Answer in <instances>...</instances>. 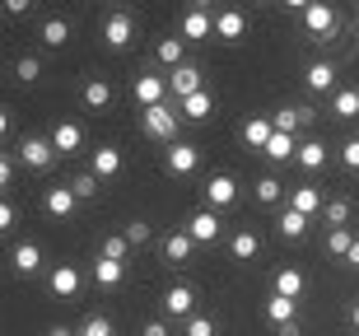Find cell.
<instances>
[{
  "label": "cell",
  "instance_id": "51",
  "mask_svg": "<svg viewBox=\"0 0 359 336\" xmlns=\"http://www.w3.org/2000/svg\"><path fill=\"white\" fill-rule=\"evenodd\" d=\"M350 327L359 332V299H355V309H350Z\"/></svg>",
  "mask_w": 359,
  "mask_h": 336
},
{
  "label": "cell",
  "instance_id": "25",
  "mask_svg": "<svg viewBox=\"0 0 359 336\" xmlns=\"http://www.w3.org/2000/svg\"><path fill=\"white\" fill-rule=\"evenodd\" d=\"M10 262H14L19 276H33V271L42 267V248H38V243H19V248L10 253Z\"/></svg>",
  "mask_w": 359,
  "mask_h": 336
},
{
  "label": "cell",
  "instance_id": "13",
  "mask_svg": "<svg viewBox=\"0 0 359 336\" xmlns=\"http://www.w3.org/2000/svg\"><path fill=\"white\" fill-rule=\"evenodd\" d=\"M89 173L93 177H117L121 173V149L117 145H98L93 159H89Z\"/></svg>",
  "mask_w": 359,
  "mask_h": 336
},
{
  "label": "cell",
  "instance_id": "50",
  "mask_svg": "<svg viewBox=\"0 0 359 336\" xmlns=\"http://www.w3.org/2000/svg\"><path fill=\"white\" fill-rule=\"evenodd\" d=\"M47 336H80V332H70V327H52Z\"/></svg>",
  "mask_w": 359,
  "mask_h": 336
},
{
  "label": "cell",
  "instance_id": "26",
  "mask_svg": "<svg viewBox=\"0 0 359 336\" xmlns=\"http://www.w3.org/2000/svg\"><path fill=\"white\" fill-rule=\"evenodd\" d=\"M304 271H299V267H280L276 271V295H285V299H299V295H304Z\"/></svg>",
  "mask_w": 359,
  "mask_h": 336
},
{
  "label": "cell",
  "instance_id": "18",
  "mask_svg": "<svg viewBox=\"0 0 359 336\" xmlns=\"http://www.w3.org/2000/svg\"><path fill=\"white\" fill-rule=\"evenodd\" d=\"M52 295L56 299H75L80 295V271L70 267V262H61V267L52 271Z\"/></svg>",
  "mask_w": 359,
  "mask_h": 336
},
{
  "label": "cell",
  "instance_id": "14",
  "mask_svg": "<svg viewBox=\"0 0 359 336\" xmlns=\"http://www.w3.org/2000/svg\"><path fill=\"white\" fill-rule=\"evenodd\" d=\"M191 309H196V295H191L187 285H173V290L163 295V313H168V318H182V323H187Z\"/></svg>",
  "mask_w": 359,
  "mask_h": 336
},
{
  "label": "cell",
  "instance_id": "17",
  "mask_svg": "<svg viewBox=\"0 0 359 336\" xmlns=\"http://www.w3.org/2000/svg\"><path fill=\"white\" fill-rule=\"evenodd\" d=\"M215 33V19L205 5H196V10H187L182 14V38H210Z\"/></svg>",
  "mask_w": 359,
  "mask_h": 336
},
{
  "label": "cell",
  "instance_id": "1",
  "mask_svg": "<svg viewBox=\"0 0 359 336\" xmlns=\"http://www.w3.org/2000/svg\"><path fill=\"white\" fill-rule=\"evenodd\" d=\"M140 126H145L149 140H173L177 126H182V112L168 108V103H159V108H145V117H140Z\"/></svg>",
  "mask_w": 359,
  "mask_h": 336
},
{
  "label": "cell",
  "instance_id": "32",
  "mask_svg": "<svg viewBox=\"0 0 359 336\" xmlns=\"http://www.w3.org/2000/svg\"><path fill=\"white\" fill-rule=\"evenodd\" d=\"M84 103H89V108H107V103H112V84L107 80H89L84 84Z\"/></svg>",
  "mask_w": 359,
  "mask_h": 336
},
{
  "label": "cell",
  "instance_id": "45",
  "mask_svg": "<svg viewBox=\"0 0 359 336\" xmlns=\"http://www.w3.org/2000/svg\"><path fill=\"white\" fill-rule=\"evenodd\" d=\"M14 220H19V210H14V201L5 196V201H0V234H10V229H14Z\"/></svg>",
  "mask_w": 359,
  "mask_h": 336
},
{
  "label": "cell",
  "instance_id": "10",
  "mask_svg": "<svg viewBox=\"0 0 359 336\" xmlns=\"http://www.w3.org/2000/svg\"><path fill=\"white\" fill-rule=\"evenodd\" d=\"M304 24H308V33H313V38H327V33L341 24V14H336L332 5H308V10H304Z\"/></svg>",
  "mask_w": 359,
  "mask_h": 336
},
{
  "label": "cell",
  "instance_id": "9",
  "mask_svg": "<svg viewBox=\"0 0 359 336\" xmlns=\"http://www.w3.org/2000/svg\"><path fill=\"white\" fill-rule=\"evenodd\" d=\"M168 89L177 94V103H187L191 94H201V70H196V66H177V70H168Z\"/></svg>",
  "mask_w": 359,
  "mask_h": 336
},
{
  "label": "cell",
  "instance_id": "19",
  "mask_svg": "<svg viewBox=\"0 0 359 336\" xmlns=\"http://www.w3.org/2000/svg\"><path fill=\"white\" fill-rule=\"evenodd\" d=\"M318 117L313 108H276V131H285V135H299V126H308V121Z\"/></svg>",
  "mask_w": 359,
  "mask_h": 336
},
{
  "label": "cell",
  "instance_id": "41",
  "mask_svg": "<svg viewBox=\"0 0 359 336\" xmlns=\"http://www.w3.org/2000/svg\"><path fill=\"white\" fill-rule=\"evenodd\" d=\"M126 238H131V248H140V243H149V224L145 220H126V229H121Z\"/></svg>",
  "mask_w": 359,
  "mask_h": 336
},
{
  "label": "cell",
  "instance_id": "47",
  "mask_svg": "<svg viewBox=\"0 0 359 336\" xmlns=\"http://www.w3.org/2000/svg\"><path fill=\"white\" fill-rule=\"evenodd\" d=\"M145 336H168V327L163 323H145Z\"/></svg>",
  "mask_w": 359,
  "mask_h": 336
},
{
  "label": "cell",
  "instance_id": "6",
  "mask_svg": "<svg viewBox=\"0 0 359 336\" xmlns=\"http://www.w3.org/2000/svg\"><path fill=\"white\" fill-rule=\"evenodd\" d=\"M187 234L196 243H215L219 238V215H215L210 206H205V210H191V215H187Z\"/></svg>",
  "mask_w": 359,
  "mask_h": 336
},
{
  "label": "cell",
  "instance_id": "36",
  "mask_svg": "<svg viewBox=\"0 0 359 336\" xmlns=\"http://www.w3.org/2000/svg\"><path fill=\"white\" fill-rule=\"evenodd\" d=\"M322 215H327V224H332V229H346L350 224V201H346V196H336V201H327Z\"/></svg>",
  "mask_w": 359,
  "mask_h": 336
},
{
  "label": "cell",
  "instance_id": "8",
  "mask_svg": "<svg viewBox=\"0 0 359 336\" xmlns=\"http://www.w3.org/2000/svg\"><path fill=\"white\" fill-rule=\"evenodd\" d=\"M196 163H201V149L196 145H182V140L168 145V173L187 177V173H196Z\"/></svg>",
  "mask_w": 359,
  "mask_h": 336
},
{
  "label": "cell",
  "instance_id": "43",
  "mask_svg": "<svg viewBox=\"0 0 359 336\" xmlns=\"http://www.w3.org/2000/svg\"><path fill=\"white\" fill-rule=\"evenodd\" d=\"M182 336H215V323H210V318H187Z\"/></svg>",
  "mask_w": 359,
  "mask_h": 336
},
{
  "label": "cell",
  "instance_id": "48",
  "mask_svg": "<svg viewBox=\"0 0 359 336\" xmlns=\"http://www.w3.org/2000/svg\"><path fill=\"white\" fill-rule=\"evenodd\" d=\"M280 336H299V323H285V327H280Z\"/></svg>",
  "mask_w": 359,
  "mask_h": 336
},
{
  "label": "cell",
  "instance_id": "31",
  "mask_svg": "<svg viewBox=\"0 0 359 336\" xmlns=\"http://www.w3.org/2000/svg\"><path fill=\"white\" fill-rule=\"evenodd\" d=\"M66 38H70V24L61 19V14H52V19L42 24V42H47V47H61Z\"/></svg>",
  "mask_w": 359,
  "mask_h": 336
},
{
  "label": "cell",
  "instance_id": "44",
  "mask_svg": "<svg viewBox=\"0 0 359 336\" xmlns=\"http://www.w3.org/2000/svg\"><path fill=\"white\" fill-rule=\"evenodd\" d=\"M341 163H346V168H355V173H359V135H355V140H346V145H341Z\"/></svg>",
  "mask_w": 359,
  "mask_h": 336
},
{
  "label": "cell",
  "instance_id": "30",
  "mask_svg": "<svg viewBox=\"0 0 359 336\" xmlns=\"http://www.w3.org/2000/svg\"><path fill=\"white\" fill-rule=\"evenodd\" d=\"M332 112H336L341 121L359 117V89H336V94H332Z\"/></svg>",
  "mask_w": 359,
  "mask_h": 336
},
{
  "label": "cell",
  "instance_id": "15",
  "mask_svg": "<svg viewBox=\"0 0 359 336\" xmlns=\"http://www.w3.org/2000/svg\"><path fill=\"white\" fill-rule=\"evenodd\" d=\"M52 145H56V154H75V149L84 145V131H80V121H56V131H52Z\"/></svg>",
  "mask_w": 359,
  "mask_h": 336
},
{
  "label": "cell",
  "instance_id": "34",
  "mask_svg": "<svg viewBox=\"0 0 359 336\" xmlns=\"http://www.w3.org/2000/svg\"><path fill=\"white\" fill-rule=\"evenodd\" d=\"M182 52H187V42L182 38H163L159 42V61H163V66H187V61H182Z\"/></svg>",
  "mask_w": 359,
  "mask_h": 336
},
{
  "label": "cell",
  "instance_id": "12",
  "mask_svg": "<svg viewBox=\"0 0 359 336\" xmlns=\"http://www.w3.org/2000/svg\"><path fill=\"white\" fill-rule=\"evenodd\" d=\"M304 84L313 94H336V66L332 61H313V66L304 70Z\"/></svg>",
  "mask_w": 359,
  "mask_h": 336
},
{
  "label": "cell",
  "instance_id": "35",
  "mask_svg": "<svg viewBox=\"0 0 359 336\" xmlns=\"http://www.w3.org/2000/svg\"><path fill=\"white\" fill-rule=\"evenodd\" d=\"M350 248H355L350 229H332V234H327V253H332V257H341V262H346V257H350Z\"/></svg>",
  "mask_w": 359,
  "mask_h": 336
},
{
  "label": "cell",
  "instance_id": "3",
  "mask_svg": "<svg viewBox=\"0 0 359 336\" xmlns=\"http://www.w3.org/2000/svg\"><path fill=\"white\" fill-rule=\"evenodd\" d=\"M163 94H168V80H163V75H154V70L135 75V103H140V108H159Z\"/></svg>",
  "mask_w": 359,
  "mask_h": 336
},
{
  "label": "cell",
  "instance_id": "49",
  "mask_svg": "<svg viewBox=\"0 0 359 336\" xmlns=\"http://www.w3.org/2000/svg\"><path fill=\"white\" fill-rule=\"evenodd\" d=\"M350 267H359V238H355V248H350V257H346Z\"/></svg>",
  "mask_w": 359,
  "mask_h": 336
},
{
  "label": "cell",
  "instance_id": "23",
  "mask_svg": "<svg viewBox=\"0 0 359 336\" xmlns=\"http://www.w3.org/2000/svg\"><path fill=\"white\" fill-rule=\"evenodd\" d=\"M121 276H126V262H112V257H98L93 262V281L103 285V290H117Z\"/></svg>",
  "mask_w": 359,
  "mask_h": 336
},
{
  "label": "cell",
  "instance_id": "24",
  "mask_svg": "<svg viewBox=\"0 0 359 336\" xmlns=\"http://www.w3.org/2000/svg\"><path fill=\"white\" fill-rule=\"evenodd\" d=\"M294 163H299V168H308V173H318L322 163H327V145H322V140H299Z\"/></svg>",
  "mask_w": 359,
  "mask_h": 336
},
{
  "label": "cell",
  "instance_id": "42",
  "mask_svg": "<svg viewBox=\"0 0 359 336\" xmlns=\"http://www.w3.org/2000/svg\"><path fill=\"white\" fill-rule=\"evenodd\" d=\"M70 187H75V196H80V201H89L93 191H98V177H93V173H80L75 182H70Z\"/></svg>",
  "mask_w": 359,
  "mask_h": 336
},
{
  "label": "cell",
  "instance_id": "22",
  "mask_svg": "<svg viewBox=\"0 0 359 336\" xmlns=\"http://www.w3.org/2000/svg\"><path fill=\"white\" fill-rule=\"evenodd\" d=\"M257 253H262V243H257L252 229H238V234L229 238V257H233V262H252Z\"/></svg>",
  "mask_w": 359,
  "mask_h": 336
},
{
  "label": "cell",
  "instance_id": "21",
  "mask_svg": "<svg viewBox=\"0 0 359 336\" xmlns=\"http://www.w3.org/2000/svg\"><path fill=\"white\" fill-rule=\"evenodd\" d=\"M243 28H248L243 10H219V14H215V33H219L224 42H238V38H243Z\"/></svg>",
  "mask_w": 359,
  "mask_h": 336
},
{
  "label": "cell",
  "instance_id": "46",
  "mask_svg": "<svg viewBox=\"0 0 359 336\" xmlns=\"http://www.w3.org/2000/svg\"><path fill=\"white\" fill-rule=\"evenodd\" d=\"M42 66H38V56H19V80H38Z\"/></svg>",
  "mask_w": 359,
  "mask_h": 336
},
{
  "label": "cell",
  "instance_id": "40",
  "mask_svg": "<svg viewBox=\"0 0 359 336\" xmlns=\"http://www.w3.org/2000/svg\"><path fill=\"white\" fill-rule=\"evenodd\" d=\"M14 168H19V154L0 149V187H14Z\"/></svg>",
  "mask_w": 359,
  "mask_h": 336
},
{
  "label": "cell",
  "instance_id": "2",
  "mask_svg": "<svg viewBox=\"0 0 359 336\" xmlns=\"http://www.w3.org/2000/svg\"><path fill=\"white\" fill-rule=\"evenodd\" d=\"M14 154H19V163H28V168H47V163L56 159V145L42 140V135H24V140L14 145Z\"/></svg>",
  "mask_w": 359,
  "mask_h": 336
},
{
  "label": "cell",
  "instance_id": "7",
  "mask_svg": "<svg viewBox=\"0 0 359 336\" xmlns=\"http://www.w3.org/2000/svg\"><path fill=\"white\" fill-rule=\"evenodd\" d=\"M290 210H299V215H318V210H327V201H322V187H313V182H304V187L290 191Z\"/></svg>",
  "mask_w": 359,
  "mask_h": 336
},
{
  "label": "cell",
  "instance_id": "37",
  "mask_svg": "<svg viewBox=\"0 0 359 336\" xmlns=\"http://www.w3.org/2000/svg\"><path fill=\"white\" fill-rule=\"evenodd\" d=\"M126 253H131V238H126V234H107V238H103V257L126 262Z\"/></svg>",
  "mask_w": 359,
  "mask_h": 336
},
{
  "label": "cell",
  "instance_id": "5",
  "mask_svg": "<svg viewBox=\"0 0 359 336\" xmlns=\"http://www.w3.org/2000/svg\"><path fill=\"white\" fill-rule=\"evenodd\" d=\"M75 187L70 182H61V187H47V196H42V206H47V215L52 220H66V215H75Z\"/></svg>",
  "mask_w": 359,
  "mask_h": 336
},
{
  "label": "cell",
  "instance_id": "16",
  "mask_svg": "<svg viewBox=\"0 0 359 336\" xmlns=\"http://www.w3.org/2000/svg\"><path fill=\"white\" fill-rule=\"evenodd\" d=\"M103 38L112 42V47H126V42H131V14H126V10H112L103 19Z\"/></svg>",
  "mask_w": 359,
  "mask_h": 336
},
{
  "label": "cell",
  "instance_id": "20",
  "mask_svg": "<svg viewBox=\"0 0 359 336\" xmlns=\"http://www.w3.org/2000/svg\"><path fill=\"white\" fill-rule=\"evenodd\" d=\"M271 135H276V121H271V117H248V121H243V140H248L252 149H266Z\"/></svg>",
  "mask_w": 359,
  "mask_h": 336
},
{
  "label": "cell",
  "instance_id": "11",
  "mask_svg": "<svg viewBox=\"0 0 359 336\" xmlns=\"http://www.w3.org/2000/svg\"><path fill=\"white\" fill-rule=\"evenodd\" d=\"M191 253H196V238H191L187 229H177V234H168V238H163V257H168V267L191 262Z\"/></svg>",
  "mask_w": 359,
  "mask_h": 336
},
{
  "label": "cell",
  "instance_id": "27",
  "mask_svg": "<svg viewBox=\"0 0 359 336\" xmlns=\"http://www.w3.org/2000/svg\"><path fill=\"white\" fill-rule=\"evenodd\" d=\"M266 318L276 327H285V323H294L299 318V299H285V295H271L266 299Z\"/></svg>",
  "mask_w": 359,
  "mask_h": 336
},
{
  "label": "cell",
  "instance_id": "28",
  "mask_svg": "<svg viewBox=\"0 0 359 336\" xmlns=\"http://www.w3.org/2000/svg\"><path fill=\"white\" fill-rule=\"evenodd\" d=\"M262 154H266V159H276V163L294 159V154H299V135H285V131H276V135H271V145L262 149Z\"/></svg>",
  "mask_w": 359,
  "mask_h": 336
},
{
  "label": "cell",
  "instance_id": "33",
  "mask_svg": "<svg viewBox=\"0 0 359 336\" xmlns=\"http://www.w3.org/2000/svg\"><path fill=\"white\" fill-rule=\"evenodd\" d=\"M210 108H215V98L205 94V89H201V94H191L182 103V117H191V121H201V117H210Z\"/></svg>",
  "mask_w": 359,
  "mask_h": 336
},
{
  "label": "cell",
  "instance_id": "29",
  "mask_svg": "<svg viewBox=\"0 0 359 336\" xmlns=\"http://www.w3.org/2000/svg\"><path fill=\"white\" fill-rule=\"evenodd\" d=\"M276 229H280V238H304L308 234V215H299V210H280V220H276Z\"/></svg>",
  "mask_w": 359,
  "mask_h": 336
},
{
  "label": "cell",
  "instance_id": "4",
  "mask_svg": "<svg viewBox=\"0 0 359 336\" xmlns=\"http://www.w3.org/2000/svg\"><path fill=\"white\" fill-rule=\"evenodd\" d=\"M233 196H238V182H233V173H215L210 182H205V206H210V210H224V206H233Z\"/></svg>",
  "mask_w": 359,
  "mask_h": 336
},
{
  "label": "cell",
  "instance_id": "39",
  "mask_svg": "<svg viewBox=\"0 0 359 336\" xmlns=\"http://www.w3.org/2000/svg\"><path fill=\"white\" fill-rule=\"evenodd\" d=\"M80 336H117V327H112V318H103V313H93L89 323L80 327Z\"/></svg>",
  "mask_w": 359,
  "mask_h": 336
},
{
  "label": "cell",
  "instance_id": "38",
  "mask_svg": "<svg viewBox=\"0 0 359 336\" xmlns=\"http://www.w3.org/2000/svg\"><path fill=\"white\" fill-rule=\"evenodd\" d=\"M252 191H257V201H262V206H271V201H280V191H285V187H280V177H257Z\"/></svg>",
  "mask_w": 359,
  "mask_h": 336
}]
</instances>
